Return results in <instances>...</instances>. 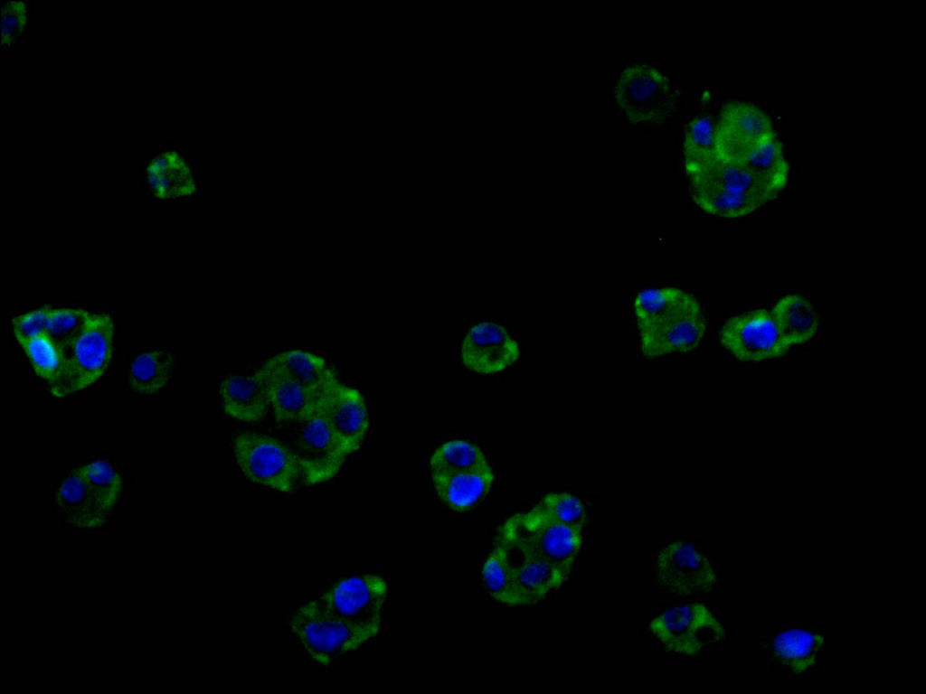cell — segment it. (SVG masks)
<instances>
[{"label": "cell", "instance_id": "22", "mask_svg": "<svg viewBox=\"0 0 926 694\" xmlns=\"http://www.w3.org/2000/svg\"><path fill=\"white\" fill-rule=\"evenodd\" d=\"M770 312L789 347L808 342L818 329L816 309L800 295L781 297Z\"/></svg>", "mask_w": 926, "mask_h": 694}, {"label": "cell", "instance_id": "26", "mask_svg": "<svg viewBox=\"0 0 926 694\" xmlns=\"http://www.w3.org/2000/svg\"><path fill=\"white\" fill-rule=\"evenodd\" d=\"M744 164L778 193L787 185L789 166L776 133L765 140Z\"/></svg>", "mask_w": 926, "mask_h": 694}, {"label": "cell", "instance_id": "34", "mask_svg": "<svg viewBox=\"0 0 926 694\" xmlns=\"http://www.w3.org/2000/svg\"><path fill=\"white\" fill-rule=\"evenodd\" d=\"M51 309L49 306H44L13 319V333L20 345L38 335L45 333L47 319Z\"/></svg>", "mask_w": 926, "mask_h": 694}, {"label": "cell", "instance_id": "9", "mask_svg": "<svg viewBox=\"0 0 926 694\" xmlns=\"http://www.w3.org/2000/svg\"><path fill=\"white\" fill-rule=\"evenodd\" d=\"M649 628L668 651L685 655L696 654L724 637L717 619L705 605L696 603L665 611L650 622Z\"/></svg>", "mask_w": 926, "mask_h": 694}, {"label": "cell", "instance_id": "32", "mask_svg": "<svg viewBox=\"0 0 926 694\" xmlns=\"http://www.w3.org/2000/svg\"><path fill=\"white\" fill-rule=\"evenodd\" d=\"M89 488L109 512L117 502L122 488V479L106 461L97 460L78 468Z\"/></svg>", "mask_w": 926, "mask_h": 694}, {"label": "cell", "instance_id": "29", "mask_svg": "<svg viewBox=\"0 0 926 694\" xmlns=\"http://www.w3.org/2000/svg\"><path fill=\"white\" fill-rule=\"evenodd\" d=\"M482 577L487 593L495 600L510 606L521 605L513 574L496 539L483 565Z\"/></svg>", "mask_w": 926, "mask_h": 694}, {"label": "cell", "instance_id": "7", "mask_svg": "<svg viewBox=\"0 0 926 694\" xmlns=\"http://www.w3.org/2000/svg\"><path fill=\"white\" fill-rule=\"evenodd\" d=\"M618 106L633 123L667 118L676 107V94L668 78L648 64H633L619 73L614 87Z\"/></svg>", "mask_w": 926, "mask_h": 694}, {"label": "cell", "instance_id": "25", "mask_svg": "<svg viewBox=\"0 0 926 694\" xmlns=\"http://www.w3.org/2000/svg\"><path fill=\"white\" fill-rule=\"evenodd\" d=\"M822 644L821 636L793 629L780 633L773 642V648L782 664L801 672L815 663Z\"/></svg>", "mask_w": 926, "mask_h": 694}, {"label": "cell", "instance_id": "35", "mask_svg": "<svg viewBox=\"0 0 926 694\" xmlns=\"http://www.w3.org/2000/svg\"><path fill=\"white\" fill-rule=\"evenodd\" d=\"M27 21L23 1H8L2 8V45L10 46L20 37Z\"/></svg>", "mask_w": 926, "mask_h": 694}, {"label": "cell", "instance_id": "11", "mask_svg": "<svg viewBox=\"0 0 926 694\" xmlns=\"http://www.w3.org/2000/svg\"><path fill=\"white\" fill-rule=\"evenodd\" d=\"M532 552L568 577L582 542V530L543 520L529 511L504 523Z\"/></svg>", "mask_w": 926, "mask_h": 694}, {"label": "cell", "instance_id": "2", "mask_svg": "<svg viewBox=\"0 0 926 694\" xmlns=\"http://www.w3.org/2000/svg\"><path fill=\"white\" fill-rule=\"evenodd\" d=\"M687 177L696 205L722 218L748 215L779 195L745 164L717 158Z\"/></svg>", "mask_w": 926, "mask_h": 694}, {"label": "cell", "instance_id": "16", "mask_svg": "<svg viewBox=\"0 0 926 694\" xmlns=\"http://www.w3.org/2000/svg\"><path fill=\"white\" fill-rule=\"evenodd\" d=\"M518 343L501 325L482 322L465 336L460 350L464 366L481 374L504 370L519 358Z\"/></svg>", "mask_w": 926, "mask_h": 694}, {"label": "cell", "instance_id": "4", "mask_svg": "<svg viewBox=\"0 0 926 694\" xmlns=\"http://www.w3.org/2000/svg\"><path fill=\"white\" fill-rule=\"evenodd\" d=\"M114 325L110 315L91 314L82 332L63 351L66 370L51 387L56 397L81 390L97 381L107 370L113 352Z\"/></svg>", "mask_w": 926, "mask_h": 694}, {"label": "cell", "instance_id": "23", "mask_svg": "<svg viewBox=\"0 0 926 694\" xmlns=\"http://www.w3.org/2000/svg\"><path fill=\"white\" fill-rule=\"evenodd\" d=\"M266 362L286 372L305 388L318 394L327 385L337 380L335 370L324 358L301 350L282 352L269 358Z\"/></svg>", "mask_w": 926, "mask_h": 694}, {"label": "cell", "instance_id": "17", "mask_svg": "<svg viewBox=\"0 0 926 694\" xmlns=\"http://www.w3.org/2000/svg\"><path fill=\"white\" fill-rule=\"evenodd\" d=\"M258 370L267 383L270 406L277 421H299L317 409L320 394L309 390L286 372L267 362Z\"/></svg>", "mask_w": 926, "mask_h": 694}, {"label": "cell", "instance_id": "27", "mask_svg": "<svg viewBox=\"0 0 926 694\" xmlns=\"http://www.w3.org/2000/svg\"><path fill=\"white\" fill-rule=\"evenodd\" d=\"M714 123L709 116L692 119L685 128L683 145L685 171L692 174L714 160Z\"/></svg>", "mask_w": 926, "mask_h": 694}, {"label": "cell", "instance_id": "8", "mask_svg": "<svg viewBox=\"0 0 926 694\" xmlns=\"http://www.w3.org/2000/svg\"><path fill=\"white\" fill-rule=\"evenodd\" d=\"M291 423L294 427L288 447L298 461L304 483L311 485L333 478L347 455L317 408L307 417Z\"/></svg>", "mask_w": 926, "mask_h": 694}, {"label": "cell", "instance_id": "21", "mask_svg": "<svg viewBox=\"0 0 926 694\" xmlns=\"http://www.w3.org/2000/svg\"><path fill=\"white\" fill-rule=\"evenodd\" d=\"M146 176L154 194L160 199L190 196L196 191L187 163L175 151L154 157L146 167Z\"/></svg>", "mask_w": 926, "mask_h": 694}, {"label": "cell", "instance_id": "6", "mask_svg": "<svg viewBox=\"0 0 926 694\" xmlns=\"http://www.w3.org/2000/svg\"><path fill=\"white\" fill-rule=\"evenodd\" d=\"M234 456L243 474L255 483L291 492L301 475L290 448L278 439L256 432H241L234 439Z\"/></svg>", "mask_w": 926, "mask_h": 694}, {"label": "cell", "instance_id": "19", "mask_svg": "<svg viewBox=\"0 0 926 694\" xmlns=\"http://www.w3.org/2000/svg\"><path fill=\"white\" fill-rule=\"evenodd\" d=\"M439 499L452 511L474 509L490 492L494 473L489 464L467 471L431 474Z\"/></svg>", "mask_w": 926, "mask_h": 694}, {"label": "cell", "instance_id": "28", "mask_svg": "<svg viewBox=\"0 0 926 694\" xmlns=\"http://www.w3.org/2000/svg\"><path fill=\"white\" fill-rule=\"evenodd\" d=\"M21 347L38 377L51 383V387L61 380L66 370L65 353L49 336L43 333L24 342Z\"/></svg>", "mask_w": 926, "mask_h": 694}, {"label": "cell", "instance_id": "13", "mask_svg": "<svg viewBox=\"0 0 926 694\" xmlns=\"http://www.w3.org/2000/svg\"><path fill=\"white\" fill-rule=\"evenodd\" d=\"M655 573L661 587L676 596L707 593L716 583L708 559L686 542L674 541L657 556Z\"/></svg>", "mask_w": 926, "mask_h": 694}, {"label": "cell", "instance_id": "20", "mask_svg": "<svg viewBox=\"0 0 926 694\" xmlns=\"http://www.w3.org/2000/svg\"><path fill=\"white\" fill-rule=\"evenodd\" d=\"M56 502L66 520L79 528L100 526L109 514L78 469L61 483Z\"/></svg>", "mask_w": 926, "mask_h": 694}, {"label": "cell", "instance_id": "3", "mask_svg": "<svg viewBox=\"0 0 926 694\" xmlns=\"http://www.w3.org/2000/svg\"><path fill=\"white\" fill-rule=\"evenodd\" d=\"M290 628L310 657L322 665L359 648L374 637L380 627L362 626L345 621L312 600L298 607Z\"/></svg>", "mask_w": 926, "mask_h": 694}, {"label": "cell", "instance_id": "31", "mask_svg": "<svg viewBox=\"0 0 926 694\" xmlns=\"http://www.w3.org/2000/svg\"><path fill=\"white\" fill-rule=\"evenodd\" d=\"M535 516L582 530L589 518L581 500L568 492H551L530 511Z\"/></svg>", "mask_w": 926, "mask_h": 694}, {"label": "cell", "instance_id": "33", "mask_svg": "<svg viewBox=\"0 0 926 694\" xmlns=\"http://www.w3.org/2000/svg\"><path fill=\"white\" fill-rule=\"evenodd\" d=\"M91 314L83 309H51L45 334L64 349L85 328Z\"/></svg>", "mask_w": 926, "mask_h": 694}, {"label": "cell", "instance_id": "15", "mask_svg": "<svg viewBox=\"0 0 926 694\" xmlns=\"http://www.w3.org/2000/svg\"><path fill=\"white\" fill-rule=\"evenodd\" d=\"M317 409L347 455L360 448L369 417L359 390L335 380L320 393Z\"/></svg>", "mask_w": 926, "mask_h": 694}, {"label": "cell", "instance_id": "14", "mask_svg": "<svg viewBox=\"0 0 926 694\" xmlns=\"http://www.w3.org/2000/svg\"><path fill=\"white\" fill-rule=\"evenodd\" d=\"M496 539L503 548L521 605L537 603L566 580L565 575L532 552L505 524Z\"/></svg>", "mask_w": 926, "mask_h": 694}, {"label": "cell", "instance_id": "1", "mask_svg": "<svg viewBox=\"0 0 926 694\" xmlns=\"http://www.w3.org/2000/svg\"><path fill=\"white\" fill-rule=\"evenodd\" d=\"M633 309L647 359L693 351L704 336L707 324L698 300L680 288L644 289L636 295Z\"/></svg>", "mask_w": 926, "mask_h": 694}, {"label": "cell", "instance_id": "10", "mask_svg": "<svg viewBox=\"0 0 926 694\" xmlns=\"http://www.w3.org/2000/svg\"><path fill=\"white\" fill-rule=\"evenodd\" d=\"M721 343L739 361L760 362L784 355L789 346L767 309L729 318L719 331Z\"/></svg>", "mask_w": 926, "mask_h": 694}, {"label": "cell", "instance_id": "30", "mask_svg": "<svg viewBox=\"0 0 926 694\" xmlns=\"http://www.w3.org/2000/svg\"><path fill=\"white\" fill-rule=\"evenodd\" d=\"M487 464L484 453L476 445L460 439L443 443L430 459L431 474L472 470Z\"/></svg>", "mask_w": 926, "mask_h": 694}, {"label": "cell", "instance_id": "24", "mask_svg": "<svg viewBox=\"0 0 926 694\" xmlns=\"http://www.w3.org/2000/svg\"><path fill=\"white\" fill-rule=\"evenodd\" d=\"M176 359L166 351H150L137 356L129 370L131 389L140 394L152 395L163 389L172 379Z\"/></svg>", "mask_w": 926, "mask_h": 694}, {"label": "cell", "instance_id": "5", "mask_svg": "<svg viewBox=\"0 0 926 694\" xmlns=\"http://www.w3.org/2000/svg\"><path fill=\"white\" fill-rule=\"evenodd\" d=\"M775 133L771 118L759 106L741 99L728 100L721 108L714 123L715 157L744 164Z\"/></svg>", "mask_w": 926, "mask_h": 694}, {"label": "cell", "instance_id": "18", "mask_svg": "<svg viewBox=\"0 0 926 694\" xmlns=\"http://www.w3.org/2000/svg\"><path fill=\"white\" fill-rule=\"evenodd\" d=\"M219 391L224 411L243 422L261 420L270 406L269 389L259 370L252 376H228Z\"/></svg>", "mask_w": 926, "mask_h": 694}, {"label": "cell", "instance_id": "12", "mask_svg": "<svg viewBox=\"0 0 926 694\" xmlns=\"http://www.w3.org/2000/svg\"><path fill=\"white\" fill-rule=\"evenodd\" d=\"M386 596L383 578L367 574L338 581L317 600L338 618L362 626L380 627Z\"/></svg>", "mask_w": 926, "mask_h": 694}]
</instances>
